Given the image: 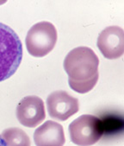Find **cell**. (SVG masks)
I'll list each match as a JSON object with an SVG mask.
<instances>
[{
	"mask_svg": "<svg viewBox=\"0 0 124 146\" xmlns=\"http://www.w3.org/2000/svg\"><path fill=\"white\" fill-rule=\"evenodd\" d=\"M99 59L90 48L78 47L71 50L64 61L70 87L78 94H86L98 80Z\"/></svg>",
	"mask_w": 124,
	"mask_h": 146,
	"instance_id": "cell-1",
	"label": "cell"
},
{
	"mask_svg": "<svg viewBox=\"0 0 124 146\" xmlns=\"http://www.w3.org/2000/svg\"><path fill=\"white\" fill-rule=\"evenodd\" d=\"M22 59V44L16 33L0 23V82L12 76Z\"/></svg>",
	"mask_w": 124,
	"mask_h": 146,
	"instance_id": "cell-2",
	"label": "cell"
},
{
	"mask_svg": "<svg viewBox=\"0 0 124 146\" xmlns=\"http://www.w3.org/2000/svg\"><path fill=\"white\" fill-rule=\"evenodd\" d=\"M57 30L50 22H39L29 29L25 38L28 53L35 57H43L50 53L57 42Z\"/></svg>",
	"mask_w": 124,
	"mask_h": 146,
	"instance_id": "cell-3",
	"label": "cell"
},
{
	"mask_svg": "<svg viewBox=\"0 0 124 146\" xmlns=\"http://www.w3.org/2000/svg\"><path fill=\"white\" fill-rule=\"evenodd\" d=\"M68 131L71 141L78 146H91L104 134L102 120L90 114H84L74 119L69 125Z\"/></svg>",
	"mask_w": 124,
	"mask_h": 146,
	"instance_id": "cell-4",
	"label": "cell"
},
{
	"mask_svg": "<svg viewBox=\"0 0 124 146\" xmlns=\"http://www.w3.org/2000/svg\"><path fill=\"white\" fill-rule=\"evenodd\" d=\"M49 116L59 121H66L79 110L78 100L66 91H54L47 98Z\"/></svg>",
	"mask_w": 124,
	"mask_h": 146,
	"instance_id": "cell-5",
	"label": "cell"
},
{
	"mask_svg": "<svg viewBox=\"0 0 124 146\" xmlns=\"http://www.w3.org/2000/svg\"><path fill=\"white\" fill-rule=\"evenodd\" d=\"M16 117L24 126L34 128L39 125L46 118L44 102L34 95L23 98L16 107Z\"/></svg>",
	"mask_w": 124,
	"mask_h": 146,
	"instance_id": "cell-6",
	"label": "cell"
},
{
	"mask_svg": "<svg viewBox=\"0 0 124 146\" xmlns=\"http://www.w3.org/2000/svg\"><path fill=\"white\" fill-rule=\"evenodd\" d=\"M98 47L107 59H117L123 54L124 33L119 26L105 28L98 36Z\"/></svg>",
	"mask_w": 124,
	"mask_h": 146,
	"instance_id": "cell-7",
	"label": "cell"
},
{
	"mask_svg": "<svg viewBox=\"0 0 124 146\" xmlns=\"http://www.w3.org/2000/svg\"><path fill=\"white\" fill-rule=\"evenodd\" d=\"M34 141L36 146H64V128L55 121L47 120L36 130Z\"/></svg>",
	"mask_w": 124,
	"mask_h": 146,
	"instance_id": "cell-8",
	"label": "cell"
},
{
	"mask_svg": "<svg viewBox=\"0 0 124 146\" xmlns=\"http://www.w3.org/2000/svg\"><path fill=\"white\" fill-rule=\"evenodd\" d=\"M8 146H30L28 136L19 128H9L1 135Z\"/></svg>",
	"mask_w": 124,
	"mask_h": 146,
	"instance_id": "cell-9",
	"label": "cell"
},
{
	"mask_svg": "<svg viewBox=\"0 0 124 146\" xmlns=\"http://www.w3.org/2000/svg\"><path fill=\"white\" fill-rule=\"evenodd\" d=\"M0 146H8V144L6 143V142H5V139L2 137L1 135H0Z\"/></svg>",
	"mask_w": 124,
	"mask_h": 146,
	"instance_id": "cell-10",
	"label": "cell"
}]
</instances>
